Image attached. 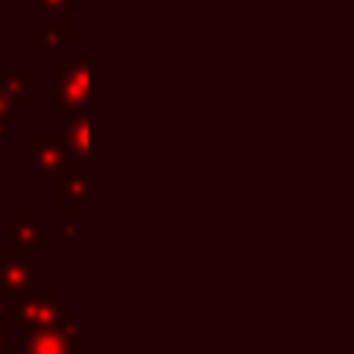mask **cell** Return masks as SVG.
<instances>
[{
  "label": "cell",
  "instance_id": "cell-1",
  "mask_svg": "<svg viewBox=\"0 0 354 354\" xmlns=\"http://www.w3.org/2000/svg\"><path fill=\"white\" fill-rule=\"evenodd\" d=\"M94 64L91 61H58L55 64V108L75 122H94Z\"/></svg>",
  "mask_w": 354,
  "mask_h": 354
},
{
  "label": "cell",
  "instance_id": "cell-2",
  "mask_svg": "<svg viewBox=\"0 0 354 354\" xmlns=\"http://www.w3.org/2000/svg\"><path fill=\"white\" fill-rule=\"evenodd\" d=\"M58 133H61L58 141L64 144L66 160H86V158H91V152H94V127H91V122L66 119Z\"/></svg>",
  "mask_w": 354,
  "mask_h": 354
},
{
  "label": "cell",
  "instance_id": "cell-3",
  "mask_svg": "<svg viewBox=\"0 0 354 354\" xmlns=\"http://www.w3.org/2000/svg\"><path fill=\"white\" fill-rule=\"evenodd\" d=\"M30 163L39 174H61L66 166V152L58 138L36 136L30 141Z\"/></svg>",
  "mask_w": 354,
  "mask_h": 354
},
{
  "label": "cell",
  "instance_id": "cell-4",
  "mask_svg": "<svg viewBox=\"0 0 354 354\" xmlns=\"http://www.w3.org/2000/svg\"><path fill=\"white\" fill-rule=\"evenodd\" d=\"M55 191H58V199H64V202L69 205V210L77 213V210L83 207V199L91 196V177L61 171V174H58V185H55Z\"/></svg>",
  "mask_w": 354,
  "mask_h": 354
},
{
  "label": "cell",
  "instance_id": "cell-5",
  "mask_svg": "<svg viewBox=\"0 0 354 354\" xmlns=\"http://www.w3.org/2000/svg\"><path fill=\"white\" fill-rule=\"evenodd\" d=\"M11 243H19L22 249H36V246H41V227L33 224L28 213H22L19 221L11 227Z\"/></svg>",
  "mask_w": 354,
  "mask_h": 354
},
{
  "label": "cell",
  "instance_id": "cell-6",
  "mask_svg": "<svg viewBox=\"0 0 354 354\" xmlns=\"http://www.w3.org/2000/svg\"><path fill=\"white\" fill-rule=\"evenodd\" d=\"M66 39H69V25L58 22V25H47L41 33H33V36H30V44H33L36 50H44V47L58 50V47L66 44Z\"/></svg>",
  "mask_w": 354,
  "mask_h": 354
},
{
  "label": "cell",
  "instance_id": "cell-7",
  "mask_svg": "<svg viewBox=\"0 0 354 354\" xmlns=\"http://www.w3.org/2000/svg\"><path fill=\"white\" fill-rule=\"evenodd\" d=\"M0 97L17 102L28 97V75L25 72H0Z\"/></svg>",
  "mask_w": 354,
  "mask_h": 354
},
{
  "label": "cell",
  "instance_id": "cell-8",
  "mask_svg": "<svg viewBox=\"0 0 354 354\" xmlns=\"http://www.w3.org/2000/svg\"><path fill=\"white\" fill-rule=\"evenodd\" d=\"M17 119H19V113H17V102L0 97V136H6V130H8L11 124H17Z\"/></svg>",
  "mask_w": 354,
  "mask_h": 354
},
{
  "label": "cell",
  "instance_id": "cell-9",
  "mask_svg": "<svg viewBox=\"0 0 354 354\" xmlns=\"http://www.w3.org/2000/svg\"><path fill=\"white\" fill-rule=\"evenodd\" d=\"M69 0H30L33 11H55V8H66Z\"/></svg>",
  "mask_w": 354,
  "mask_h": 354
}]
</instances>
